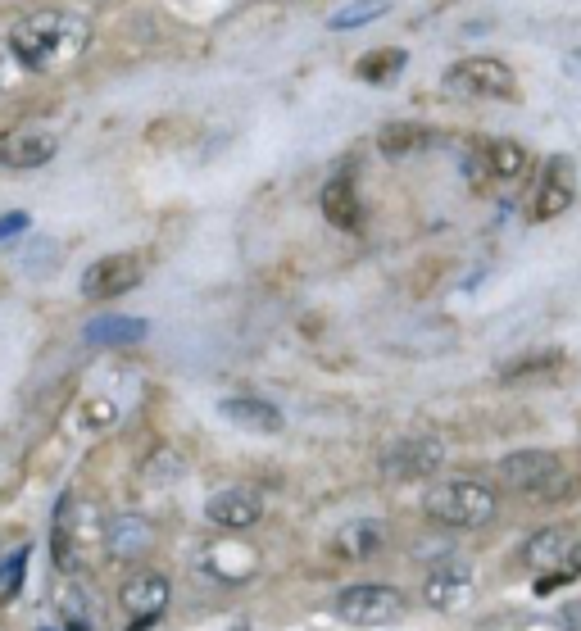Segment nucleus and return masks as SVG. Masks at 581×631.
<instances>
[{"instance_id":"21","label":"nucleus","mask_w":581,"mask_h":631,"mask_svg":"<svg viewBox=\"0 0 581 631\" xmlns=\"http://www.w3.org/2000/svg\"><path fill=\"white\" fill-rule=\"evenodd\" d=\"M150 323L146 318H128V314H105V318H91L87 323V346H137L146 341Z\"/></svg>"},{"instance_id":"15","label":"nucleus","mask_w":581,"mask_h":631,"mask_svg":"<svg viewBox=\"0 0 581 631\" xmlns=\"http://www.w3.org/2000/svg\"><path fill=\"white\" fill-rule=\"evenodd\" d=\"M55 150H60V141H55V132L46 128H14L0 137V164L14 168V173H28V168H41L55 159Z\"/></svg>"},{"instance_id":"14","label":"nucleus","mask_w":581,"mask_h":631,"mask_svg":"<svg viewBox=\"0 0 581 631\" xmlns=\"http://www.w3.org/2000/svg\"><path fill=\"white\" fill-rule=\"evenodd\" d=\"M522 563L536 572H554L559 577L563 568H577L581 563V541L568 532V527H545L532 541L522 545Z\"/></svg>"},{"instance_id":"6","label":"nucleus","mask_w":581,"mask_h":631,"mask_svg":"<svg viewBox=\"0 0 581 631\" xmlns=\"http://www.w3.org/2000/svg\"><path fill=\"white\" fill-rule=\"evenodd\" d=\"M445 87L459 91L468 100H509L518 96V82H513V69L495 55H468V60L450 64L445 69Z\"/></svg>"},{"instance_id":"10","label":"nucleus","mask_w":581,"mask_h":631,"mask_svg":"<svg viewBox=\"0 0 581 631\" xmlns=\"http://www.w3.org/2000/svg\"><path fill=\"white\" fill-rule=\"evenodd\" d=\"M168 600H173V582H168L164 572H132L119 591L123 613H128L137 627H150V622L168 609Z\"/></svg>"},{"instance_id":"2","label":"nucleus","mask_w":581,"mask_h":631,"mask_svg":"<svg viewBox=\"0 0 581 631\" xmlns=\"http://www.w3.org/2000/svg\"><path fill=\"white\" fill-rule=\"evenodd\" d=\"M105 536V523H100L96 504H78L64 500L60 513H55V527H50V559L64 577H78L82 568L91 563V550Z\"/></svg>"},{"instance_id":"30","label":"nucleus","mask_w":581,"mask_h":631,"mask_svg":"<svg viewBox=\"0 0 581 631\" xmlns=\"http://www.w3.org/2000/svg\"><path fill=\"white\" fill-rule=\"evenodd\" d=\"M82 423L109 427V423H114V405H87V409H82Z\"/></svg>"},{"instance_id":"9","label":"nucleus","mask_w":581,"mask_h":631,"mask_svg":"<svg viewBox=\"0 0 581 631\" xmlns=\"http://www.w3.org/2000/svg\"><path fill=\"white\" fill-rule=\"evenodd\" d=\"M477 595V577H473V563L468 559H441L423 582V600L432 604L436 613H459L468 609Z\"/></svg>"},{"instance_id":"25","label":"nucleus","mask_w":581,"mask_h":631,"mask_svg":"<svg viewBox=\"0 0 581 631\" xmlns=\"http://www.w3.org/2000/svg\"><path fill=\"white\" fill-rule=\"evenodd\" d=\"M391 14V0H350L336 14H327V28L332 32H350V28H368V23L386 19Z\"/></svg>"},{"instance_id":"13","label":"nucleus","mask_w":581,"mask_h":631,"mask_svg":"<svg viewBox=\"0 0 581 631\" xmlns=\"http://www.w3.org/2000/svg\"><path fill=\"white\" fill-rule=\"evenodd\" d=\"M577 200V164L568 155H554L545 164V178H541V191H536V223H550V218H563Z\"/></svg>"},{"instance_id":"3","label":"nucleus","mask_w":581,"mask_h":631,"mask_svg":"<svg viewBox=\"0 0 581 631\" xmlns=\"http://www.w3.org/2000/svg\"><path fill=\"white\" fill-rule=\"evenodd\" d=\"M82 41V28L64 14H28L23 23H14L10 46L28 69H50L64 50H73Z\"/></svg>"},{"instance_id":"16","label":"nucleus","mask_w":581,"mask_h":631,"mask_svg":"<svg viewBox=\"0 0 581 631\" xmlns=\"http://www.w3.org/2000/svg\"><path fill=\"white\" fill-rule=\"evenodd\" d=\"M386 545H391V532H386V523H377V518H355V523H345L332 532V554L345 563H368V559H377Z\"/></svg>"},{"instance_id":"1","label":"nucleus","mask_w":581,"mask_h":631,"mask_svg":"<svg viewBox=\"0 0 581 631\" xmlns=\"http://www.w3.org/2000/svg\"><path fill=\"white\" fill-rule=\"evenodd\" d=\"M427 518L441 527H454V532H468V527H486L500 509V495L491 491L477 477H450V482H436L423 500Z\"/></svg>"},{"instance_id":"17","label":"nucleus","mask_w":581,"mask_h":631,"mask_svg":"<svg viewBox=\"0 0 581 631\" xmlns=\"http://www.w3.org/2000/svg\"><path fill=\"white\" fill-rule=\"evenodd\" d=\"M218 414L250 436H277L286 427L282 409L273 400H259V395H227V400H218Z\"/></svg>"},{"instance_id":"29","label":"nucleus","mask_w":581,"mask_h":631,"mask_svg":"<svg viewBox=\"0 0 581 631\" xmlns=\"http://www.w3.org/2000/svg\"><path fill=\"white\" fill-rule=\"evenodd\" d=\"M14 577H23V550L10 559V568L0 572V600H10L14 595Z\"/></svg>"},{"instance_id":"18","label":"nucleus","mask_w":581,"mask_h":631,"mask_svg":"<svg viewBox=\"0 0 581 631\" xmlns=\"http://www.w3.org/2000/svg\"><path fill=\"white\" fill-rule=\"evenodd\" d=\"M255 568H259V554L246 550L241 541H218L200 554V572L223 586H241L246 577H255Z\"/></svg>"},{"instance_id":"4","label":"nucleus","mask_w":581,"mask_h":631,"mask_svg":"<svg viewBox=\"0 0 581 631\" xmlns=\"http://www.w3.org/2000/svg\"><path fill=\"white\" fill-rule=\"evenodd\" d=\"M500 482L532 500H559L568 491V468L554 450H513L500 459Z\"/></svg>"},{"instance_id":"20","label":"nucleus","mask_w":581,"mask_h":631,"mask_svg":"<svg viewBox=\"0 0 581 631\" xmlns=\"http://www.w3.org/2000/svg\"><path fill=\"white\" fill-rule=\"evenodd\" d=\"M323 218L336 227V232H359V227H364V205H359V191L345 173L323 187Z\"/></svg>"},{"instance_id":"5","label":"nucleus","mask_w":581,"mask_h":631,"mask_svg":"<svg viewBox=\"0 0 581 631\" xmlns=\"http://www.w3.org/2000/svg\"><path fill=\"white\" fill-rule=\"evenodd\" d=\"M404 609H409V600L395 586L359 582L336 595V618L350 622V627H391V622L404 618Z\"/></svg>"},{"instance_id":"22","label":"nucleus","mask_w":581,"mask_h":631,"mask_svg":"<svg viewBox=\"0 0 581 631\" xmlns=\"http://www.w3.org/2000/svg\"><path fill=\"white\" fill-rule=\"evenodd\" d=\"M436 141V132L427 128V123H414V119H404V123H386L382 132H377V146H382L386 159H404V155H418V150H427Z\"/></svg>"},{"instance_id":"28","label":"nucleus","mask_w":581,"mask_h":631,"mask_svg":"<svg viewBox=\"0 0 581 631\" xmlns=\"http://www.w3.org/2000/svg\"><path fill=\"white\" fill-rule=\"evenodd\" d=\"M19 232H28V214H23V209H14V214H0V241L19 237Z\"/></svg>"},{"instance_id":"26","label":"nucleus","mask_w":581,"mask_h":631,"mask_svg":"<svg viewBox=\"0 0 581 631\" xmlns=\"http://www.w3.org/2000/svg\"><path fill=\"white\" fill-rule=\"evenodd\" d=\"M19 268L28 277H50L55 268H60V246H55L50 237H32L28 246L19 250Z\"/></svg>"},{"instance_id":"24","label":"nucleus","mask_w":581,"mask_h":631,"mask_svg":"<svg viewBox=\"0 0 581 631\" xmlns=\"http://www.w3.org/2000/svg\"><path fill=\"white\" fill-rule=\"evenodd\" d=\"M486 168H491V178L513 182L522 168H527V146L513 137H495L491 146H486Z\"/></svg>"},{"instance_id":"8","label":"nucleus","mask_w":581,"mask_h":631,"mask_svg":"<svg viewBox=\"0 0 581 631\" xmlns=\"http://www.w3.org/2000/svg\"><path fill=\"white\" fill-rule=\"evenodd\" d=\"M445 464L441 436H400L391 450L382 454V473L391 482H423Z\"/></svg>"},{"instance_id":"7","label":"nucleus","mask_w":581,"mask_h":631,"mask_svg":"<svg viewBox=\"0 0 581 631\" xmlns=\"http://www.w3.org/2000/svg\"><path fill=\"white\" fill-rule=\"evenodd\" d=\"M141 277H146V259L137 250H114V255H100L96 264H87L78 286L87 300H114V296L137 291Z\"/></svg>"},{"instance_id":"27","label":"nucleus","mask_w":581,"mask_h":631,"mask_svg":"<svg viewBox=\"0 0 581 631\" xmlns=\"http://www.w3.org/2000/svg\"><path fill=\"white\" fill-rule=\"evenodd\" d=\"M182 473V459L173 450H159L155 459H150V468H146V477L150 482H173V477Z\"/></svg>"},{"instance_id":"19","label":"nucleus","mask_w":581,"mask_h":631,"mask_svg":"<svg viewBox=\"0 0 581 631\" xmlns=\"http://www.w3.org/2000/svg\"><path fill=\"white\" fill-rule=\"evenodd\" d=\"M50 604H55V618H60L64 631H100V609H96V600H91V591H87L82 582H73V577L55 586Z\"/></svg>"},{"instance_id":"11","label":"nucleus","mask_w":581,"mask_h":631,"mask_svg":"<svg viewBox=\"0 0 581 631\" xmlns=\"http://www.w3.org/2000/svg\"><path fill=\"white\" fill-rule=\"evenodd\" d=\"M105 554L114 563H137L155 550V523L141 518V513H114L105 523V536H100Z\"/></svg>"},{"instance_id":"23","label":"nucleus","mask_w":581,"mask_h":631,"mask_svg":"<svg viewBox=\"0 0 581 631\" xmlns=\"http://www.w3.org/2000/svg\"><path fill=\"white\" fill-rule=\"evenodd\" d=\"M404 64H409V50L404 46H377V50H368V55L355 60V78L377 87V82H391Z\"/></svg>"},{"instance_id":"12","label":"nucleus","mask_w":581,"mask_h":631,"mask_svg":"<svg viewBox=\"0 0 581 631\" xmlns=\"http://www.w3.org/2000/svg\"><path fill=\"white\" fill-rule=\"evenodd\" d=\"M205 518L223 532H246L264 518V495L250 491V486H223L205 500Z\"/></svg>"}]
</instances>
